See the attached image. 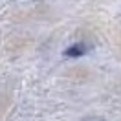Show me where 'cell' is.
I'll list each match as a JSON object with an SVG mask.
<instances>
[{
    "label": "cell",
    "instance_id": "cell-1",
    "mask_svg": "<svg viewBox=\"0 0 121 121\" xmlns=\"http://www.w3.org/2000/svg\"><path fill=\"white\" fill-rule=\"evenodd\" d=\"M86 52H88V46L84 44V42H77V44L70 46L68 50L64 52V55H66V57H81V55H84Z\"/></svg>",
    "mask_w": 121,
    "mask_h": 121
},
{
    "label": "cell",
    "instance_id": "cell-2",
    "mask_svg": "<svg viewBox=\"0 0 121 121\" xmlns=\"http://www.w3.org/2000/svg\"><path fill=\"white\" fill-rule=\"evenodd\" d=\"M81 121H105V117H101V116H88V117H84Z\"/></svg>",
    "mask_w": 121,
    "mask_h": 121
}]
</instances>
